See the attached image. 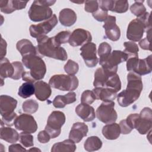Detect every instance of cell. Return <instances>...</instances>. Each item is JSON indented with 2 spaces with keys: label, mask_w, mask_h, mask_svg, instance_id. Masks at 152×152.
Wrapping results in <instances>:
<instances>
[{
  "label": "cell",
  "mask_w": 152,
  "mask_h": 152,
  "mask_svg": "<svg viewBox=\"0 0 152 152\" xmlns=\"http://www.w3.org/2000/svg\"><path fill=\"white\" fill-rule=\"evenodd\" d=\"M139 45L142 49L151 50L150 40L149 39H148L147 37L140 40L139 42Z\"/></svg>",
  "instance_id": "f907efd6"
},
{
  "label": "cell",
  "mask_w": 152,
  "mask_h": 152,
  "mask_svg": "<svg viewBox=\"0 0 152 152\" xmlns=\"http://www.w3.org/2000/svg\"><path fill=\"white\" fill-rule=\"evenodd\" d=\"M145 31L147 30L143 22L138 18L134 19L128 24L126 31L127 39L132 42L140 41Z\"/></svg>",
  "instance_id": "4fadbf2b"
},
{
  "label": "cell",
  "mask_w": 152,
  "mask_h": 152,
  "mask_svg": "<svg viewBox=\"0 0 152 152\" xmlns=\"http://www.w3.org/2000/svg\"><path fill=\"white\" fill-rule=\"evenodd\" d=\"M27 2V1L2 0L0 1L1 11L5 14H10L15 10H20L25 8Z\"/></svg>",
  "instance_id": "ac0fdd59"
},
{
  "label": "cell",
  "mask_w": 152,
  "mask_h": 152,
  "mask_svg": "<svg viewBox=\"0 0 152 152\" xmlns=\"http://www.w3.org/2000/svg\"><path fill=\"white\" fill-rule=\"evenodd\" d=\"M7 42L6 41L1 37V53H0V56L1 59L4 58V56L6 55L7 53Z\"/></svg>",
  "instance_id": "f5cc1de1"
},
{
  "label": "cell",
  "mask_w": 152,
  "mask_h": 152,
  "mask_svg": "<svg viewBox=\"0 0 152 152\" xmlns=\"http://www.w3.org/2000/svg\"><path fill=\"white\" fill-rule=\"evenodd\" d=\"M17 117V115L14 112L11 114L7 115L2 116L1 119V126L6 125L8 126H11L14 125V121Z\"/></svg>",
  "instance_id": "ee69618b"
},
{
  "label": "cell",
  "mask_w": 152,
  "mask_h": 152,
  "mask_svg": "<svg viewBox=\"0 0 152 152\" xmlns=\"http://www.w3.org/2000/svg\"><path fill=\"white\" fill-rule=\"evenodd\" d=\"M76 150L75 142L71 139L65 140L53 144L51 148L52 152H74Z\"/></svg>",
  "instance_id": "f1b7e54d"
},
{
  "label": "cell",
  "mask_w": 152,
  "mask_h": 152,
  "mask_svg": "<svg viewBox=\"0 0 152 152\" xmlns=\"http://www.w3.org/2000/svg\"><path fill=\"white\" fill-rule=\"evenodd\" d=\"M91 39L92 37L90 32L86 30L78 28L72 32L68 43L71 46L75 47L90 42Z\"/></svg>",
  "instance_id": "9a60e30c"
},
{
  "label": "cell",
  "mask_w": 152,
  "mask_h": 152,
  "mask_svg": "<svg viewBox=\"0 0 152 152\" xmlns=\"http://www.w3.org/2000/svg\"><path fill=\"white\" fill-rule=\"evenodd\" d=\"M28 151H41V150H40V149H39V148H36V147H33V148H30L29 150H28Z\"/></svg>",
  "instance_id": "db71d44e"
},
{
  "label": "cell",
  "mask_w": 152,
  "mask_h": 152,
  "mask_svg": "<svg viewBox=\"0 0 152 152\" xmlns=\"http://www.w3.org/2000/svg\"><path fill=\"white\" fill-rule=\"evenodd\" d=\"M113 74H112L107 72L102 67L98 68L94 73L93 86L94 87H104L105 83L108 78Z\"/></svg>",
  "instance_id": "f546056e"
},
{
  "label": "cell",
  "mask_w": 152,
  "mask_h": 152,
  "mask_svg": "<svg viewBox=\"0 0 152 152\" xmlns=\"http://www.w3.org/2000/svg\"><path fill=\"white\" fill-rule=\"evenodd\" d=\"M75 112L85 122H90L94 119L96 114L93 107L87 104L81 103L75 107Z\"/></svg>",
  "instance_id": "ffe728a7"
},
{
  "label": "cell",
  "mask_w": 152,
  "mask_h": 152,
  "mask_svg": "<svg viewBox=\"0 0 152 152\" xmlns=\"http://www.w3.org/2000/svg\"><path fill=\"white\" fill-rule=\"evenodd\" d=\"M78 64L71 59H69L64 66V70L68 75H74L78 72Z\"/></svg>",
  "instance_id": "60d3db41"
},
{
  "label": "cell",
  "mask_w": 152,
  "mask_h": 152,
  "mask_svg": "<svg viewBox=\"0 0 152 152\" xmlns=\"http://www.w3.org/2000/svg\"><path fill=\"white\" fill-rule=\"evenodd\" d=\"M119 125L121 129V133L122 134H128L133 129L126 122V119L121 121Z\"/></svg>",
  "instance_id": "c3c4849f"
},
{
  "label": "cell",
  "mask_w": 152,
  "mask_h": 152,
  "mask_svg": "<svg viewBox=\"0 0 152 152\" xmlns=\"http://www.w3.org/2000/svg\"><path fill=\"white\" fill-rule=\"evenodd\" d=\"M144 1H135L134 3L131 6V12L138 18L141 17L146 12V8L143 5Z\"/></svg>",
  "instance_id": "e575fe53"
},
{
  "label": "cell",
  "mask_w": 152,
  "mask_h": 152,
  "mask_svg": "<svg viewBox=\"0 0 152 152\" xmlns=\"http://www.w3.org/2000/svg\"><path fill=\"white\" fill-rule=\"evenodd\" d=\"M78 83L77 77L65 74L54 75L49 81V84L51 87L61 91H72L78 87Z\"/></svg>",
  "instance_id": "5b68a950"
},
{
  "label": "cell",
  "mask_w": 152,
  "mask_h": 152,
  "mask_svg": "<svg viewBox=\"0 0 152 152\" xmlns=\"http://www.w3.org/2000/svg\"><path fill=\"white\" fill-rule=\"evenodd\" d=\"M114 107L115 103L113 101L103 102L96 110V117L106 124L115 122L118 115Z\"/></svg>",
  "instance_id": "9c48e42d"
},
{
  "label": "cell",
  "mask_w": 152,
  "mask_h": 152,
  "mask_svg": "<svg viewBox=\"0 0 152 152\" xmlns=\"http://www.w3.org/2000/svg\"><path fill=\"white\" fill-rule=\"evenodd\" d=\"M152 127V119L143 117L139 114L135 118L134 123V128L140 134H145L151 130Z\"/></svg>",
  "instance_id": "603a6c76"
},
{
  "label": "cell",
  "mask_w": 152,
  "mask_h": 152,
  "mask_svg": "<svg viewBox=\"0 0 152 152\" xmlns=\"http://www.w3.org/2000/svg\"><path fill=\"white\" fill-rule=\"evenodd\" d=\"M35 88L34 85L32 83L26 82L22 84L20 87L18 91V94L22 98L26 99L30 97L34 94Z\"/></svg>",
  "instance_id": "1f68e13d"
},
{
  "label": "cell",
  "mask_w": 152,
  "mask_h": 152,
  "mask_svg": "<svg viewBox=\"0 0 152 152\" xmlns=\"http://www.w3.org/2000/svg\"><path fill=\"white\" fill-rule=\"evenodd\" d=\"M80 55L88 67L96 66L99 59L96 56V46L94 43L90 42L84 44L80 48Z\"/></svg>",
  "instance_id": "7c38bea8"
},
{
  "label": "cell",
  "mask_w": 152,
  "mask_h": 152,
  "mask_svg": "<svg viewBox=\"0 0 152 152\" xmlns=\"http://www.w3.org/2000/svg\"><path fill=\"white\" fill-rule=\"evenodd\" d=\"M105 30V34L107 38L112 41H117L121 36L119 27L116 24V17L112 15H108L104 21L103 26Z\"/></svg>",
  "instance_id": "5bb4252c"
},
{
  "label": "cell",
  "mask_w": 152,
  "mask_h": 152,
  "mask_svg": "<svg viewBox=\"0 0 152 152\" xmlns=\"http://www.w3.org/2000/svg\"><path fill=\"white\" fill-rule=\"evenodd\" d=\"M125 46V49L123 51L125 52L128 58L131 57H138V51L139 48L135 43L134 42H125L124 43Z\"/></svg>",
  "instance_id": "836d02e7"
},
{
  "label": "cell",
  "mask_w": 152,
  "mask_h": 152,
  "mask_svg": "<svg viewBox=\"0 0 152 152\" xmlns=\"http://www.w3.org/2000/svg\"><path fill=\"white\" fill-rule=\"evenodd\" d=\"M112 48L107 42H102L100 44L98 49V55L100 58H105L111 53Z\"/></svg>",
  "instance_id": "7bdbcfd3"
},
{
  "label": "cell",
  "mask_w": 152,
  "mask_h": 152,
  "mask_svg": "<svg viewBox=\"0 0 152 152\" xmlns=\"http://www.w3.org/2000/svg\"><path fill=\"white\" fill-rule=\"evenodd\" d=\"M126 88L117 94V101L122 107H127L140 97L143 84L141 77L134 72H129L127 75Z\"/></svg>",
  "instance_id": "6da1fadb"
},
{
  "label": "cell",
  "mask_w": 152,
  "mask_h": 152,
  "mask_svg": "<svg viewBox=\"0 0 152 152\" xmlns=\"http://www.w3.org/2000/svg\"><path fill=\"white\" fill-rule=\"evenodd\" d=\"M96 99L106 101H113L117 97V92L106 87H94L93 90Z\"/></svg>",
  "instance_id": "44dd1931"
},
{
  "label": "cell",
  "mask_w": 152,
  "mask_h": 152,
  "mask_svg": "<svg viewBox=\"0 0 152 152\" xmlns=\"http://www.w3.org/2000/svg\"><path fill=\"white\" fill-rule=\"evenodd\" d=\"M38 52L43 56L61 61H66L68 55L64 48L57 45L53 37L42 36L37 38Z\"/></svg>",
  "instance_id": "7a4b0ae2"
},
{
  "label": "cell",
  "mask_w": 152,
  "mask_h": 152,
  "mask_svg": "<svg viewBox=\"0 0 152 152\" xmlns=\"http://www.w3.org/2000/svg\"><path fill=\"white\" fill-rule=\"evenodd\" d=\"M16 48L23 57L29 55H36L37 53L35 46L31 41L27 39H21L18 41Z\"/></svg>",
  "instance_id": "cb8c5ba5"
},
{
  "label": "cell",
  "mask_w": 152,
  "mask_h": 152,
  "mask_svg": "<svg viewBox=\"0 0 152 152\" xmlns=\"http://www.w3.org/2000/svg\"><path fill=\"white\" fill-rule=\"evenodd\" d=\"M8 151L10 152L24 151H26V149L23 147L20 144H14L9 146Z\"/></svg>",
  "instance_id": "816d5d0a"
},
{
  "label": "cell",
  "mask_w": 152,
  "mask_h": 152,
  "mask_svg": "<svg viewBox=\"0 0 152 152\" xmlns=\"http://www.w3.org/2000/svg\"><path fill=\"white\" fill-rule=\"evenodd\" d=\"M99 4V8L106 11H112L114 1L113 0H104V1H97Z\"/></svg>",
  "instance_id": "7dc6e473"
},
{
  "label": "cell",
  "mask_w": 152,
  "mask_h": 152,
  "mask_svg": "<svg viewBox=\"0 0 152 152\" xmlns=\"http://www.w3.org/2000/svg\"><path fill=\"white\" fill-rule=\"evenodd\" d=\"M102 134L107 140H116L121 134V129L119 125L116 123L108 124L104 125L102 128Z\"/></svg>",
  "instance_id": "484cf974"
},
{
  "label": "cell",
  "mask_w": 152,
  "mask_h": 152,
  "mask_svg": "<svg viewBox=\"0 0 152 152\" xmlns=\"http://www.w3.org/2000/svg\"><path fill=\"white\" fill-rule=\"evenodd\" d=\"M93 17L98 21H104L108 16L107 11H104L99 8V9L93 13Z\"/></svg>",
  "instance_id": "bcb514c9"
},
{
  "label": "cell",
  "mask_w": 152,
  "mask_h": 152,
  "mask_svg": "<svg viewBox=\"0 0 152 152\" xmlns=\"http://www.w3.org/2000/svg\"><path fill=\"white\" fill-rule=\"evenodd\" d=\"M12 64L14 68V72L13 75L11 78L15 80H19L21 77L22 74L25 72L23 65L21 62L18 61L12 62Z\"/></svg>",
  "instance_id": "b9f144b4"
},
{
  "label": "cell",
  "mask_w": 152,
  "mask_h": 152,
  "mask_svg": "<svg viewBox=\"0 0 152 152\" xmlns=\"http://www.w3.org/2000/svg\"><path fill=\"white\" fill-rule=\"evenodd\" d=\"M102 142L97 136H91L87 138L84 144V149L87 151H94L101 148Z\"/></svg>",
  "instance_id": "4dcf8cb0"
},
{
  "label": "cell",
  "mask_w": 152,
  "mask_h": 152,
  "mask_svg": "<svg viewBox=\"0 0 152 152\" xmlns=\"http://www.w3.org/2000/svg\"><path fill=\"white\" fill-rule=\"evenodd\" d=\"M22 62L24 65L30 69L28 74L35 82L43 79L46 72V66L44 61L36 55H29L23 56Z\"/></svg>",
  "instance_id": "277c9868"
},
{
  "label": "cell",
  "mask_w": 152,
  "mask_h": 152,
  "mask_svg": "<svg viewBox=\"0 0 152 152\" xmlns=\"http://www.w3.org/2000/svg\"><path fill=\"white\" fill-rule=\"evenodd\" d=\"M59 20L64 26L70 27L76 22L77 14L70 8H64L59 12Z\"/></svg>",
  "instance_id": "7402d4cb"
},
{
  "label": "cell",
  "mask_w": 152,
  "mask_h": 152,
  "mask_svg": "<svg viewBox=\"0 0 152 152\" xmlns=\"http://www.w3.org/2000/svg\"><path fill=\"white\" fill-rule=\"evenodd\" d=\"M0 138L10 143H15L19 139V134L16 130L10 127L1 126L0 129Z\"/></svg>",
  "instance_id": "83f0119b"
},
{
  "label": "cell",
  "mask_w": 152,
  "mask_h": 152,
  "mask_svg": "<svg viewBox=\"0 0 152 152\" xmlns=\"http://www.w3.org/2000/svg\"><path fill=\"white\" fill-rule=\"evenodd\" d=\"M127 55L121 50H113L108 56L99 59V64L102 67L112 74H116L118 70V64L126 61Z\"/></svg>",
  "instance_id": "8992f818"
},
{
  "label": "cell",
  "mask_w": 152,
  "mask_h": 152,
  "mask_svg": "<svg viewBox=\"0 0 152 152\" xmlns=\"http://www.w3.org/2000/svg\"><path fill=\"white\" fill-rule=\"evenodd\" d=\"M76 101V94L71 91L62 96L58 95L53 100V104L56 108H63L66 104L72 103Z\"/></svg>",
  "instance_id": "d4e9b609"
},
{
  "label": "cell",
  "mask_w": 152,
  "mask_h": 152,
  "mask_svg": "<svg viewBox=\"0 0 152 152\" xmlns=\"http://www.w3.org/2000/svg\"><path fill=\"white\" fill-rule=\"evenodd\" d=\"M55 2L56 1H34L28 11L30 19L34 22L49 19L53 15V11L49 7Z\"/></svg>",
  "instance_id": "3957f363"
},
{
  "label": "cell",
  "mask_w": 152,
  "mask_h": 152,
  "mask_svg": "<svg viewBox=\"0 0 152 152\" xmlns=\"http://www.w3.org/2000/svg\"><path fill=\"white\" fill-rule=\"evenodd\" d=\"M36 98L40 101H45L49 98L52 93L50 86L43 81H37L34 83Z\"/></svg>",
  "instance_id": "d6986e66"
},
{
  "label": "cell",
  "mask_w": 152,
  "mask_h": 152,
  "mask_svg": "<svg viewBox=\"0 0 152 152\" xmlns=\"http://www.w3.org/2000/svg\"><path fill=\"white\" fill-rule=\"evenodd\" d=\"M17 101L8 95L0 96V113L1 116L11 114L16 108Z\"/></svg>",
  "instance_id": "e0dca14e"
},
{
  "label": "cell",
  "mask_w": 152,
  "mask_h": 152,
  "mask_svg": "<svg viewBox=\"0 0 152 152\" xmlns=\"http://www.w3.org/2000/svg\"><path fill=\"white\" fill-rule=\"evenodd\" d=\"M70 35V31H62L58 33L56 35L53 36V38L55 43L58 46H61V44H64L69 42Z\"/></svg>",
  "instance_id": "74e56055"
},
{
  "label": "cell",
  "mask_w": 152,
  "mask_h": 152,
  "mask_svg": "<svg viewBox=\"0 0 152 152\" xmlns=\"http://www.w3.org/2000/svg\"><path fill=\"white\" fill-rule=\"evenodd\" d=\"M96 100L94 93L93 91L87 90L83 92L81 97V103L91 104Z\"/></svg>",
  "instance_id": "ab89813d"
},
{
  "label": "cell",
  "mask_w": 152,
  "mask_h": 152,
  "mask_svg": "<svg viewBox=\"0 0 152 152\" xmlns=\"http://www.w3.org/2000/svg\"><path fill=\"white\" fill-rule=\"evenodd\" d=\"M14 125L17 129L34 133L37 131V124L34 117L29 114H21L17 117L14 121Z\"/></svg>",
  "instance_id": "8fae6325"
},
{
  "label": "cell",
  "mask_w": 152,
  "mask_h": 152,
  "mask_svg": "<svg viewBox=\"0 0 152 152\" xmlns=\"http://www.w3.org/2000/svg\"><path fill=\"white\" fill-rule=\"evenodd\" d=\"M104 87L112 89L116 92L119 91L121 88V82L119 75L115 74L110 76L106 81Z\"/></svg>",
  "instance_id": "d6a6232c"
},
{
  "label": "cell",
  "mask_w": 152,
  "mask_h": 152,
  "mask_svg": "<svg viewBox=\"0 0 152 152\" xmlns=\"http://www.w3.org/2000/svg\"><path fill=\"white\" fill-rule=\"evenodd\" d=\"M14 68L12 64L10 63L9 60L4 58L1 59L0 62V76L2 81L1 86H3V81L4 78H11L14 74Z\"/></svg>",
  "instance_id": "4316f807"
},
{
  "label": "cell",
  "mask_w": 152,
  "mask_h": 152,
  "mask_svg": "<svg viewBox=\"0 0 152 152\" xmlns=\"http://www.w3.org/2000/svg\"><path fill=\"white\" fill-rule=\"evenodd\" d=\"M88 131V126L84 122L74 123L70 130L69 138L75 143H78L87 135Z\"/></svg>",
  "instance_id": "2e32d148"
},
{
  "label": "cell",
  "mask_w": 152,
  "mask_h": 152,
  "mask_svg": "<svg viewBox=\"0 0 152 152\" xmlns=\"http://www.w3.org/2000/svg\"><path fill=\"white\" fill-rule=\"evenodd\" d=\"M129 4L127 1H115L114 0L113 8L111 11L117 13H124L128 10Z\"/></svg>",
  "instance_id": "f35d334b"
},
{
  "label": "cell",
  "mask_w": 152,
  "mask_h": 152,
  "mask_svg": "<svg viewBox=\"0 0 152 152\" xmlns=\"http://www.w3.org/2000/svg\"><path fill=\"white\" fill-rule=\"evenodd\" d=\"M65 115L61 111H53L49 116L45 128L51 138L58 137L61 132V127L65 122Z\"/></svg>",
  "instance_id": "ba28073f"
},
{
  "label": "cell",
  "mask_w": 152,
  "mask_h": 152,
  "mask_svg": "<svg viewBox=\"0 0 152 152\" xmlns=\"http://www.w3.org/2000/svg\"><path fill=\"white\" fill-rule=\"evenodd\" d=\"M20 142L25 147H30L33 146V137L31 133L23 131L19 135Z\"/></svg>",
  "instance_id": "8d00e7d4"
},
{
  "label": "cell",
  "mask_w": 152,
  "mask_h": 152,
  "mask_svg": "<svg viewBox=\"0 0 152 152\" xmlns=\"http://www.w3.org/2000/svg\"><path fill=\"white\" fill-rule=\"evenodd\" d=\"M152 55H149L145 59H139L138 57L128 58L126 60V69L128 71L134 72L141 75L148 74L151 72Z\"/></svg>",
  "instance_id": "52a82bcc"
},
{
  "label": "cell",
  "mask_w": 152,
  "mask_h": 152,
  "mask_svg": "<svg viewBox=\"0 0 152 152\" xmlns=\"http://www.w3.org/2000/svg\"><path fill=\"white\" fill-rule=\"evenodd\" d=\"M84 2L85 11L88 12L94 13L99 9V4L97 1H86Z\"/></svg>",
  "instance_id": "f6af8a7d"
},
{
  "label": "cell",
  "mask_w": 152,
  "mask_h": 152,
  "mask_svg": "<svg viewBox=\"0 0 152 152\" xmlns=\"http://www.w3.org/2000/svg\"><path fill=\"white\" fill-rule=\"evenodd\" d=\"M50 138V136L46 130L40 131L37 135L38 141L42 144L47 143L49 141Z\"/></svg>",
  "instance_id": "681fc988"
},
{
  "label": "cell",
  "mask_w": 152,
  "mask_h": 152,
  "mask_svg": "<svg viewBox=\"0 0 152 152\" xmlns=\"http://www.w3.org/2000/svg\"><path fill=\"white\" fill-rule=\"evenodd\" d=\"M57 24L58 19L56 15L53 14L51 18L44 22L36 25H31L29 29L30 36L34 38H38L40 36H45L49 33Z\"/></svg>",
  "instance_id": "30bf717a"
},
{
  "label": "cell",
  "mask_w": 152,
  "mask_h": 152,
  "mask_svg": "<svg viewBox=\"0 0 152 152\" xmlns=\"http://www.w3.org/2000/svg\"><path fill=\"white\" fill-rule=\"evenodd\" d=\"M22 108L25 113L32 114L37 112L39 108V104L33 99H28L23 103Z\"/></svg>",
  "instance_id": "d590c367"
}]
</instances>
